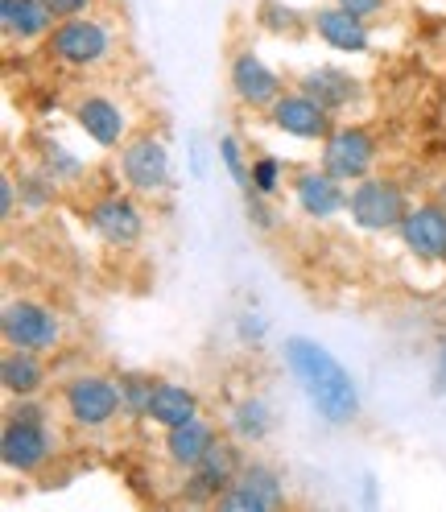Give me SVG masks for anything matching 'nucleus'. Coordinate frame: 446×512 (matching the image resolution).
I'll use <instances>...</instances> for the list:
<instances>
[{"label": "nucleus", "instance_id": "obj_10", "mask_svg": "<svg viewBox=\"0 0 446 512\" xmlns=\"http://www.w3.org/2000/svg\"><path fill=\"white\" fill-rule=\"evenodd\" d=\"M269 120L290 137H302V141H327L335 128H331V112L314 100L306 91H294V95H277V104L269 108Z\"/></svg>", "mask_w": 446, "mask_h": 512}, {"label": "nucleus", "instance_id": "obj_23", "mask_svg": "<svg viewBox=\"0 0 446 512\" xmlns=\"http://www.w3.org/2000/svg\"><path fill=\"white\" fill-rule=\"evenodd\" d=\"M232 430L244 438V442H261L269 430H273V413L265 401H244L236 413H232Z\"/></svg>", "mask_w": 446, "mask_h": 512}, {"label": "nucleus", "instance_id": "obj_21", "mask_svg": "<svg viewBox=\"0 0 446 512\" xmlns=\"http://www.w3.org/2000/svg\"><path fill=\"white\" fill-rule=\"evenodd\" d=\"M302 91L306 95H314L318 104H323L327 112H339V108H347L360 95V83L347 75V71H335V67H318V71H310L306 79H302Z\"/></svg>", "mask_w": 446, "mask_h": 512}, {"label": "nucleus", "instance_id": "obj_5", "mask_svg": "<svg viewBox=\"0 0 446 512\" xmlns=\"http://www.w3.org/2000/svg\"><path fill=\"white\" fill-rule=\"evenodd\" d=\"M0 331H5L9 347H25V351H54L58 339H62L58 314L42 302H29V298H17V302L5 306V314H0Z\"/></svg>", "mask_w": 446, "mask_h": 512}, {"label": "nucleus", "instance_id": "obj_26", "mask_svg": "<svg viewBox=\"0 0 446 512\" xmlns=\"http://www.w3.org/2000/svg\"><path fill=\"white\" fill-rule=\"evenodd\" d=\"M153 384H157V380L124 376V380H120V393H124V409H129V413H145V409H149V397H153Z\"/></svg>", "mask_w": 446, "mask_h": 512}, {"label": "nucleus", "instance_id": "obj_13", "mask_svg": "<svg viewBox=\"0 0 446 512\" xmlns=\"http://www.w3.org/2000/svg\"><path fill=\"white\" fill-rule=\"evenodd\" d=\"M75 120L83 133L104 149H116L124 141V133H129V120H124L120 104H112L108 95H83V100H75Z\"/></svg>", "mask_w": 446, "mask_h": 512}, {"label": "nucleus", "instance_id": "obj_19", "mask_svg": "<svg viewBox=\"0 0 446 512\" xmlns=\"http://www.w3.org/2000/svg\"><path fill=\"white\" fill-rule=\"evenodd\" d=\"M145 418L157 422L162 430L182 426V422H190V418H199V397L190 393V389H182V384H174V380H157Z\"/></svg>", "mask_w": 446, "mask_h": 512}, {"label": "nucleus", "instance_id": "obj_27", "mask_svg": "<svg viewBox=\"0 0 446 512\" xmlns=\"http://www.w3.org/2000/svg\"><path fill=\"white\" fill-rule=\"evenodd\" d=\"M277 174H281V166H277V157H257L252 162V195H277Z\"/></svg>", "mask_w": 446, "mask_h": 512}, {"label": "nucleus", "instance_id": "obj_4", "mask_svg": "<svg viewBox=\"0 0 446 512\" xmlns=\"http://www.w3.org/2000/svg\"><path fill=\"white\" fill-rule=\"evenodd\" d=\"M405 190L389 178H360V186L347 195V215L364 232H393L405 219Z\"/></svg>", "mask_w": 446, "mask_h": 512}, {"label": "nucleus", "instance_id": "obj_29", "mask_svg": "<svg viewBox=\"0 0 446 512\" xmlns=\"http://www.w3.org/2000/svg\"><path fill=\"white\" fill-rule=\"evenodd\" d=\"M13 211H17V182L5 174L0 178V219H13Z\"/></svg>", "mask_w": 446, "mask_h": 512}, {"label": "nucleus", "instance_id": "obj_30", "mask_svg": "<svg viewBox=\"0 0 446 512\" xmlns=\"http://www.w3.org/2000/svg\"><path fill=\"white\" fill-rule=\"evenodd\" d=\"M339 9H347V13H356V17H372V13H380L389 5V0H335Z\"/></svg>", "mask_w": 446, "mask_h": 512}, {"label": "nucleus", "instance_id": "obj_14", "mask_svg": "<svg viewBox=\"0 0 446 512\" xmlns=\"http://www.w3.org/2000/svg\"><path fill=\"white\" fill-rule=\"evenodd\" d=\"M232 91L248 108H273L277 95H281V79L252 50H244L232 58Z\"/></svg>", "mask_w": 446, "mask_h": 512}, {"label": "nucleus", "instance_id": "obj_32", "mask_svg": "<svg viewBox=\"0 0 446 512\" xmlns=\"http://www.w3.org/2000/svg\"><path fill=\"white\" fill-rule=\"evenodd\" d=\"M442 368H446V347H442Z\"/></svg>", "mask_w": 446, "mask_h": 512}, {"label": "nucleus", "instance_id": "obj_6", "mask_svg": "<svg viewBox=\"0 0 446 512\" xmlns=\"http://www.w3.org/2000/svg\"><path fill=\"white\" fill-rule=\"evenodd\" d=\"M244 471V459H240V446L232 438H215L207 446V455L190 467V479H186V500L190 504H215L219 492L232 484V479Z\"/></svg>", "mask_w": 446, "mask_h": 512}, {"label": "nucleus", "instance_id": "obj_16", "mask_svg": "<svg viewBox=\"0 0 446 512\" xmlns=\"http://www.w3.org/2000/svg\"><path fill=\"white\" fill-rule=\"evenodd\" d=\"M310 25H314V34L323 38L327 46H335V50L364 54V50L372 46V34H368L364 17L347 13V9H339V5H331V9H318V13L310 17Z\"/></svg>", "mask_w": 446, "mask_h": 512}, {"label": "nucleus", "instance_id": "obj_17", "mask_svg": "<svg viewBox=\"0 0 446 512\" xmlns=\"http://www.w3.org/2000/svg\"><path fill=\"white\" fill-rule=\"evenodd\" d=\"M54 21L58 17L46 9V0H0V25H5V34L17 42L46 38Z\"/></svg>", "mask_w": 446, "mask_h": 512}, {"label": "nucleus", "instance_id": "obj_24", "mask_svg": "<svg viewBox=\"0 0 446 512\" xmlns=\"http://www.w3.org/2000/svg\"><path fill=\"white\" fill-rule=\"evenodd\" d=\"M219 157H223V166H228V174L236 178V186L244 190V195H252V170H248V162H244L240 141H236V137H223V141H219Z\"/></svg>", "mask_w": 446, "mask_h": 512}, {"label": "nucleus", "instance_id": "obj_15", "mask_svg": "<svg viewBox=\"0 0 446 512\" xmlns=\"http://www.w3.org/2000/svg\"><path fill=\"white\" fill-rule=\"evenodd\" d=\"M294 195H298V207L310 215V219H331L339 211H347V195L335 174L327 170H302L294 178Z\"/></svg>", "mask_w": 446, "mask_h": 512}, {"label": "nucleus", "instance_id": "obj_12", "mask_svg": "<svg viewBox=\"0 0 446 512\" xmlns=\"http://www.w3.org/2000/svg\"><path fill=\"white\" fill-rule=\"evenodd\" d=\"M397 232L409 252L426 256V261H446V207H438V203L409 207Z\"/></svg>", "mask_w": 446, "mask_h": 512}, {"label": "nucleus", "instance_id": "obj_8", "mask_svg": "<svg viewBox=\"0 0 446 512\" xmlns=\"http://www.w3.org/2000/svg\"><path fill=\"white\" fill-rule=\"evenodd\" d=\"M376 162V141L368 128H335V133L323 141V170L335 174L339 182H360L368 178Z\"/></svg>", "mask_w": 446, "mask_h": 512}, {"label": "nucleus", "instance_id": "obj_1", "mask_svg": "<svg viewBox=\"0 0 446 512\" xmlns=\"http://www.w3.org/2000/svg\"><path fill=\"white\" fill-rule=\"evenodd\" d=\"M285 364H290V372L298 376L306 401L314 405V413L327 426L356 422V413H360V389H356L352 372H347L323 343L302 339V335L285 339Z\"/></svg>", "mask_w": 446, "mask_h": 512}, {"label": "nucleus", "instance_id": "obj_28", "mask_svg": "<svg viewBox=\"0 0 446 512\" xmlns=\"http://www.w3.org/2000/svg\"><path fill=\"white\" fill-rule=\"evenodd\" d=\"M46 9L58 17V21H67V17H83L91 9V0H46Z\"/></svg>", "mask_w": 446, "mask_h": 512}, {"label": "nucleus", "instance_id": "obj_11", "mask_svg": "<svg viewBox=\"0 0 446 512\" xmlns=\"http://www.w3.org/2000/svg\"><path fill=\"white\" fill-rule=\"evenodd\" d=\"M87 219H91V232L100 236L104 244H112V248H133L141 240V232H145V215L137 211L133 199H124V195L100 199L87 211Z\"/></svg>", "mask_w": 446, "mask_h": 512}, {"label": "nucleus", "instance_id": "obj_3", "mask_svg": "<svg viewBox=\"0 0 446 512\" xmlns=\"http://www.w3.org/2000/svg\"><path fill=\"white\" fill-rule=\"evenodd\" d=\"M62 405H67V418L79 430H104L116 422V413L124 409V393H120V380L108 376H75L67 389H62Z\"/></svg>", "mask_w": 446, "mask_h": 512}, {"label": "nucleus", "instance_id": "obj_18", "mask_svg": "<svg viewBox=\"0 0 446 512\" xmlns=\"http://www.w3.org/2000/svg\"><path fill=\"white\" fill-rule=\"evenodd\" d=\"M0 384H5L9 397H38L46 384V364L38 351L25 347H9L5 360H0Z\"/></svg>", "mask_w": 446, "mask_h": 512}, {"label": "nucleus", "instance_id": "obj_31", "mask_svg": "<svg viewBox=\"0 0 446 512\" xmlns=\"http://www.w3.org/2000/svg\"><path fill=\"white\" fill-rule=\"evenodd\" d=\"M240 335H244V339H261V335H265V323H261V318H252V314H248L244 323H240Z\"/></svg>", "mask_w": 446, "mask_h": 512}, {"label": "nucleus", "instance_id": "obj_9", "mask_svg": "<svg viewBox=\"0 0 446 512\" xmlns=\"http://www.w3.org/2000/svg\"><path fill=\"white\" fill-rule=\"evenodd\" d=\"M50 455H54V438H50L46 422L5 418V434H0V459H5L9 471L34 475Z\"/></svg>", "mask_w": 446, "mask_h": 512}, {"label": "nucleus", "instance_id": "obj_20", "mask_svg": "<svg viewBox=\"0 0 446 512\" xmlns=\"http://www.w3.org/2000/svg\"><path fill=\"white\" fill-rule=\"evenodd\" d=\"M215 442V430L203 422V418H190V422H182V426H170L166 430V459L174 463V467H195L203 455H207V446Z\"/></svg>", "mask_w": 446, "mask_h": 512}, {"label": "nucleus", "instance_id": "obj_25", "mask_svg": "<svg viewBox=\"0 0 446 512\" xmlns=\"http://www.w3.org/2000/svg\"><path fill=\"white\" fill-rule=\"evenodd\" d=\"M257 21L269 29V34H294V29H298V13L277 5V0H261V5H257Z\"/></svg>", "mask_w": 446, "mask_h": 512}, {"label": "nucleus", "instance_id": "obj_7", "mask_svg": "<svg viewBox=\"0 0 446 512\" xmlns=\"http://www.w3.org/2000/svg\"><path fill=\"white\" fill-rule=\"evenodd\" d=\"M120 174L137 195H157L170 186V153L157 137H133L120 149Z\"/></svg>", "mask_w": 446, "mask_h": 512}, {"label": "nucleus", "instance_id": "obj_2", "mask_svg": "<svg viewBox=\"0 0 446 512\" xmlns=\"http://www.w3.org/2000/svg\"><path fill=\"white\" fill-rule=\"evenodd\" d=\"M50 54L62 62V67L75 71H91L100 62L112 58V29L100 17H67L62 25L50 29Z\"/></svg>", "mask_w": 446, "mask_h": 512}, {"label": "nucleus", "instance_id": "obj_22", "mask_svg": "<svg viewBox=\"0 0 446 512\" xmlns=\"http://www.w3.org/2000/svg\"><path fill=\"white\" fill-rule=\"evenodd\" d=\"M215 504H219L223 512H273V508H277V504H273L257 484H248L244 475H236L232 484L219 492V500H215Z\"/></svg>", "mask_w": 446, "mask_h": 512}]
</instances>
